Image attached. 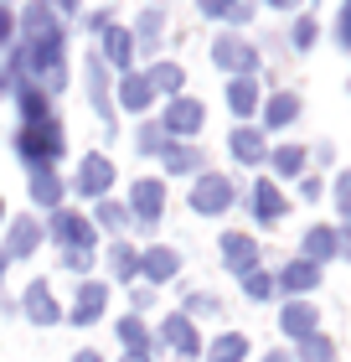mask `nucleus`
<instances>
[{"instance_id":"obj_1","label":"nucleus","mask_w":351,"mask_h":362,"mask_svg":"<svg viewBox=\"0 0 351 362\" xmlns=\"http://www.w3.org/2000/svg\"><path fill=\"white\" fill-rule=\"evenodd\" d=\"M62 151V129L52 119H37V124H26V135H21V156L26 160H52Z\"/></svg>"},{"instance_id":"obj_2","label":"nucleus","mask_w":351,"mask_h":362,"mask_svg":"<svg viewBox=\"0 0 351 362\" xmlns=\"http://www.w3.org/2000/svg\"><path fill=\"white\" fill-rule=\"evenodd\" d=\"M227 202H232V181L227 176H202V181H196V192H191L196 212H222Z\"/></svg>"},{"instance_id":"obj_3","label":"nucleus","mask_w":351,"mask_h":362,"mask_svg":"<svg viewBox=\"0 0 351 362\" xmlns=\"http://www.w3.org/2000/svg\"><path fill=\"white\" fill-rule=\"evenodd\" d=\"M165 129H171V135H196V129H202V104H196V98H176L171 114H165Z\"/></svg>"},{"instance_id":"obj_4","label":"nucleus","mask_w":351,"mask_h":362,"mask_svg":"<svg viewBox=\"0 0 351 362\" xmlns=\"http://www.w3.org/2000/svg\"><path fill=\"white\" fill-rule=\"evenodd\" d=\"M212 57L217 62H222V68H238V73H254V47H248V42H232V37H222V42H217L212 47Z\"/></svg>"},{"instance_id":"obj_5","label":"nucleus","mask_w":351,"mask_h":362,"mask_svg":"<svg viewBox=\"0 0 351 362\" xmlns=\"http://www.w3.org/2000/svg\"><path fill=\"white\" fill-rule=\"evenodd\" d=\"M222 259H227L232 269L254 274V259H258V249H254V238H243V233H227V238H222Z\"/></svg>"},{"instance_id":"obj_6","label":"nucleus","mask_w":351,"mask_h":362,"mask_svg":"<svg viewBox=\"0 0 351 362\" xmlns=\"http://www.w3.org/2000/svg\"><path fill=\"white\" fill-rule=\"evenodd\" d=\"M284 332L290 337H315V305H305V300L284 305Z\"/></svg>"},{"instance_id":"obj_7","label":"nucleus","mask_w":351,"mask_h":362,"mask_svg":"<svg viewBox=\"0 0 351 362\" xmlns=\"http://www.w3.org/2000/svg\"><path fill=\"white\" fill-rule=\"evenodd\" d=\"M109 181H114V166H109V160H98V156H88V160H83V176H78V192H104V187H109Z\"/></svg>"},{"instance_id":"obj_8","label":"nucleus","mask_w":351,"mask_h":362,"mask_svg":"<svg viewBox=\"0 0 351 362\" xmlns=\"http://www.w3.org/2000/svg\"><path fill=\"white\" fill-rule=\"evenodd\" d=\"M160 202H165L160 181H140V187H135V212H140L145 223H155V218H160Z\"/></svg>"},{"instance_id":"obj_9","label":"nucleus","mask_w":351,"mask_h":362,"mask_svg":"<svg viewBox=\"0 0 351 362\" xmlns=\"http://www.w3.org/2000/svg\"><path fill=\"white\" fill-rule=\"evenodd\" d=\"M336 249H341L336 228H310V233H305V254H310V264H315V259H331Z\"/></svg>"},{"instance_id":"obj_10","label":"nucleus","mask_w":351,"mask_h":362,"mask_svg":"<svg viewBox=\"0 0 351 362\" xmlns=\"http://www.w3.org/2000/svg\"><path fill=\"white\" fill-rule=\"evenodd\" d=\"M26 310H31V321H57V305H52V295H47V285H31L26 290Z\"/></svg>"},{"instance_id":"obj_11","label":"nucleus","mask_w":351,"mask_h":362,"mask_svg":"<svg viewBox=\"0 0 351 362\" xmlns=\"http://www.w3.org/2000/svg\"><path fill=\"white\" fill-rule=\"evenodd\" d=\"M315 279H321V269H315L310 259H295V264L284 269V290H315Z\"/></svg>"},{"instance_id":"obj_12","label":"nucleus","mask_w":351,"mask_h":362,"mask_svg":"<svg viewBox=\"0 0 351 362\" xmlns=\"http://www.w3.org/2000/svg\"><path fill=\"white\" fill-rule=\"evenodd\" d=\"M232 156L248 160V166H258L263 160V140L254 135V129H238V135H232Z\"/></svg>"},{"instance_id":"obj_13","label":"nucleus","mask_w":351,"mask_h":362,"mask_svg":"<svg viewBox=\"0 0 351 362\" xmlns=\"http://www.w3.org/2000/svg\"><path fill=\"white\" fill-rule=\"evenodd\" d=\"M254 202H258V218H263V223H274L279 212H284V197L269 187V181H258V187H254Z\"/></svg>"},{"instance_id":"obj_14","label":"nucleus","mask_w":351,"mask_h":362,"mask_svg":"<svg viewBox=\"0 0 351 362\" xmlns=\"http://www.w3.org/2000/svg\"><path fill=\"white\" fill-rule=\"evenodd\" d=\"M165 341L181 352H196V332H191V321L186 316H176V321H165Z\"/></svg>"},{"instance_id":"obj_15","label":"nucleus","mask_w":351,"mask_h":362,"mask_svg":"<svg viewBox=\"0 0 351 362\" xmlns=\"http://www.w3.org/2000/svg\"><path fill=\"white\" fill-rule=\"evenodd\" d=\"M227 104L238 109V114H254V104H258V88L248 83V78H238V83L227 88Z\"/></svg>"},{"instance_id":"obj_16","label":"nucleus","mask_w":351,"mask_h":362,"mask_svg":"<svg viewBox=\"0 0 351 362\" xmlns=\"http://www.w3.org/2000/svg\"><path fill=\"white\" fill-rule=\"evenodd\" d=\"M145 274H150V279H165V274H176V254H171V249H155V254H145Z\"/></svg>"},{"instance_id":"obj_17","label":"nucleus","mask_w":351,"mask_h":362,"mask_svg":"<svg viewBox=\"0 0 351 362\" xmlns=\"http://www.w3.org/2000/svg\"><path fill=\"white\" fill-rule=\"evenodd\" d=\"M295 114H299V98L295 93H279L274 104H269V124H290Z\"/></svg>"},{"instance_id":"obj_18","label":"nucleus","mask_w":351,"mask_h":362,"mask_svg":"<svg viewBox=\"0 0 351 362\" xmlns=\"http://www.w3.org/2000/svg\"><path fill=\"white\" fill-rule=\"evenodd\" d=\"M299 357H305V362H331V357H336V347H331V337H305Z\"/></svg>"},{"instance_id":"obj_19","label":"nucleus","mask_w":351,"mask_h":362,"mask_svg":"<svg viewBox=\"0 0 351 362\" xmlns=\"http://www.w3.org/2000/svg\"><path fill=\"white\" fill-rule=\"evenodd\" d=\"M299 166H305V151H299V145H284V151H274V171L295 176Z\"/></svg>"},{"instance_id":"obj_20","label":"nucleus","mask_w":351,"mask_h":362,"mask_svg":"<svg viewBox=\"0 0 351 362\" xmlns=\"http://www.w3.org/2000/svg\"><path fill=\"white\" fill-rule=\"evenodd\" d=\"M98 305H104V290L88 285V290H83V300H78V310H73V321H93V316H98Z\"/></svg>"},{"instance_id":"obj_21","label":"nucleus","mask_w":351,"mask_h":362,"mask_svg":"<svg viewBox=\"0 0 351 362\" xmlns=\"http://www.w3.org/2000/svg\"><path fill=\"white\" fill-rule=\"evenodd\" d=\"M243 352H248V341H243V337H222V341L212 347V362H238Z\"/></svg>"},{"instance_id":"obj_22","label":"nucleus","mask_w":351,"mask_h":362,"mask_svg":"<svg viewBox=\"0 0 351 362\" xmlns=\"http://www.w3.org/2000/svg\"><path fill=\"white\" fill-rule=\"evenodd\" d=\"M165 166H171V171H196V166H202V156H196V151H181V145H171V151H165Z\"/></svg>"},{"instance_id":"obj_23","label":"nucleus","mask_w":351,"mask_h":362,"mask_svg":"<svg viewBox=\"0 0 351 362\" xmlns=\"http://www.w3.org/2000/svg\"><path fill=\"white\" fill-rule=\"evenodd\" d=\"M124 104L129 109H145L150 104V78H129V83H124Z\"/></svg>"},{"instance_id":"obj_24","label":"nucleus","mask_w":351,"mask_h":362,"mask_svg":"<svg viewBox=\"0 0 351 362\" xmlns=\"http://www.w3.org/2000/svg\"><path fill=\"white\" fill-rule=\"evenodd\" d=\"M42 233H37V223H16V233H11V249L16 254H31V243H37Z\"/></svg>"},{"instance_id":"obj_25","label":"nucleus","mask_w":351,"mask_h":362,"mask_svg":"<svg viewBox=\"0 0 351 362\" xmlns=\"http://www.w3.org/2000/svg\"><path fill=\"white\" fill-rule=\"evenodd\" d=\"M150 88L176 93V88H181V68H171V62H165V68H155V73H150Z\"/></svg>"},{"instance_id":"obj_26","label":"nucleus","mask_w":351,"mask_h":362,"mask_svg":"<svg viewBox=\"0 0 351 362\" xmlns=\"http://www.w3.org/2000/svg\"><path fill=\"white\" fill-rule=\"evenodd\" d=\"M336 207H341V218L351 223V171H346V176H336Z\"/></svg>"},{"instance_id":"obj_27","label":"nucleus","mask_w":351,"mask_h":362,"mask_svg":"<svg viewBox=\"0 0 351 362\" xmlns=\"http://www.w3.org/2000/svg\"><path fill=\"white\" fill-rule=\"evenodd\" d=\"M109 57L114 62H129V37H124V31H109Z\"/></svg>"},{"instance_id":"obj_28","label":"nucleus","mask_w":351,"mask_h":362,"mask_svg":"<svg viewBox=\"0 0 351 362\" xmlns=\"http://www.w3.org/2000/svg\"><path fill=\"white\" fill-rule=\"evenodd\" d=\"M119 337H124V341H129V347H145V326H140V321H135V316H129V321H124V326H119Z\"/></svg>"},{"instance_id":"obj_29","label":"nucleus","mask_w":351,"mask_h":362,"mask_svg":"<svg viewBox=\"0 0 351 362\" xmlns=\"http://www.w3.org/2000/svg\"><path fill=\"white\" fill-rule=\"evenodd\" d=\"M269 290H274V285H269V274H258V269L248 274V295H254V300H263V295H269Z\"/></svg>"},{"instance_id":"obj_30","label":"nucleus","mask_w":351,"mask_h":362,"mask_svg":"<svg viewBox=\"0 0 351 362\" xmlns=\"http://www.w3.org/2000/svg\"><path fill=\"white\" fill-rule=\"evenodd\" d=\"M310 37H315V21H310V16H305V21H299V26H295V47H310Z\"/></svg>"},{"instance_id":"obj_31","label":"nucleus","mask_w":351,"mask_h":362,"mask_svg":"<svg viewBox=\"0 0 351 362\" xmlns=\"http://www.w3.org/2000/svg\"><path fill=\"white\" fill-rule=\"evenodd\" d=\"M52 197H57V181L42 176V181H37V202H52Z\"/></svg>"},{"instance_id":"obj_32","label":"nucleus","mask_w":351,"mask_h":362,"mask_svg":"<svg viewBox=\"0 0 351 362\" xmlns=\"http://www.w3.org/2000/svg\"><path fill=\"white\" fill-rule=\"evenodd\" d=\"M336 31H341V42H346V47H351V6H346V11H341V21H336Z\"/></svg>"},{"instance_id":"obj_33","label":"nucleus","mask_w":351,"mask_h":362,"mask_svg":"<svg viewBox=\"0 0 351 362\" xmlns=\"http://www.w3.org/2000/svg\"><path fill=\"white\" fill-rule=\"evenodd\" d=\"M263 362H290V357H284V352H269V357H263Z\"/></svg>"},{"instance_id":"obj_34","label":"nucleus","mask_w":351,"mask_h":362,"mask_svg":"<svg viewBox=\"0 0 351 362\" xmlns=\"http://www.w3.org/2000/svg\"><path fill=\"white\" fill-rule=\"evenodd\" d=\"M78 362H98V357H93V352H83V357H78Z\"/></svg>"},{"instance_id":"obj_35","label":"nucleus","mask_w":351,"mask_h":362,"mask_svg":"<svg viewBox=\"0 0 351 362\" xmlns=\"http://www.w3.org/2000/svg\"><path fill=\"white\" fill-rule=\"evenodd\" d=\"M0 269H6V259H0Z\"/></svg>"}]
</instances>
